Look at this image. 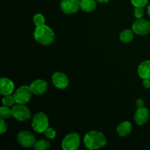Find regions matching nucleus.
I'll return each instance as SVG.
<instances>
[{
    "label": "nucleus",
    "instance_id": "nucleus-5",
    "mask_svg": "<svg viewBox=\"0 0 150 150\" xmlns=\"http://www.w3.org/2000/svg\"><path fill=\"white\" fill-rule=\"evenodd\" d=\"M80 145V136L78 133H73L67 135L63 139L62 147L64 150H76Z\"/></svg>",
    "mask_w": 150,
    "mask_h": 150
},
{
    "label": "nucleus",
    "instance_id": "nucleus-18",
    "mask_svg": "<svg viewBox=\"0 0 150 150\" xmlns=\"http://www.w3.org/2000/svg\"><path fill=\"white\" fill-rule=\"evenodd\" d=\"M33 147L35 150H47L49 149L50 143L47 140L41 139L35 142Z\"/></svg>",
    "mask_w": 150,
    "mask_h": 150
},
{
    "label": "nucleus",
    "instance_id": "nucleus-10",
    "mask_svg": "<svg viewBox=\"0 0 150 150\" xmlns=\"http://www.w3.org/2000/svg\"><path fill=\"white\" fill-rule=\"evenodd\" d=\"M52 82L54 86L60 89H65L68 86L69 81L64 73L57 72L52 76Z\"/></svg>",
    "mask_w": 150,
    "mask_h": 150
},
{
    "label": "nucleus",
    "instance_id": "nucleus-25",
    "mask_svg": "<svg viewBox=\"0 0 150 150\" xmlns=\"http://www.w3.org/2000/svg\"><path fill=\"white\" fill-rule=\"evenodd\" d=\"M7 130V124L4 122V119H1L0 120V133L3 134Z\"/></svg>",
    "mask_w": 150,
    "mask_h": 150
},
{
    "label": "nucleus",
    "instance_id": "nucleus-1",
    "mask_svg": "<svg viewBox=\"0 0 150 150\" xmlns=\"http://www.w3.org/2000/svg\"><path fill=\"white\" fill-rule=\"evenodd\" d=\"M83 143L87 149H98L106 144V138L100 132L92 130L85 135Z\"/></svg>",
    "mask_w": 150,
    "mask_h": 150
},
{
    "label": "nucleus",
    "instance_id": "nucleus-21",
    "mask_svg": "<svg viewBox=\"0 0 150 150\" xmlns=\"http://www.w3.org/2000/svg\"><path fill=\"white\" fill-rule=\"evenodd\" d=\"M33 21L35 26H42V25H45V18H44V16H42V14L38 13V14H36L35 16H34Z\"/></svg>",
    "mask_w": 150,
    "mask_h": 150
},
{
    "label": "nucleus",
    "instance_id": "nucleus-3",
    "mask_svg": "<svg viewBox=\"0 0 150 150\" xmlns=\"http://www.w3.org/2000/svg\"><path fill=\"white\" fill-rule=\"evenodd\" d=\"M48 118L43 112H39L35 114L32 122V127L35 132L38 133H44L48 127Z\"/></svg>",
    "mask_w": 150,
    "mask_h": 150
},
{
    "label": "nucleus",
    "instance_id": "nucleus-7",
    "mask_svg": "<svg viewBox=\"0 0 150 150\" xmlns=\"http://www.w3.org/2000/svg\"><path fill=\"white\" fill-rule=\"evenodd\" d=\"M132 30L139 35H147L150 32V22L144 19H138L132 26Z\"/></svg>",
    "mask_w": 150,
    "mask_h": 150
},
{
    "label": "nucleus",
    "instance_id": "nucleus-12",
    "mask_svg": "<svg viewBox=\"0 0 150 150\" xmlns=\"http://www.w3.org/2000/svg\"><path fill=\"white\" fill-rule=\"evenodd\" d=\"M31 90L32 93L35 95H42L45 93L48 89V83L45 81L38 79L31 83L30 86Z\"/></svg>",
    "mask_w": 150,
    "mask_h": 150
},
{
    "label": "nucleus",
    "instance_id": "nucleus-23",
    "mask_svg": "<svg viewBox=\"0 0 150 150\" xmlns=\"http://www.w3.org/2000/svg\"><path fill=\"white\" fill-rule=\"evenodd\" d=\"M132 4L136 7H142L146 5L148 3V0H130Z\"/></svg>",
    "mask_w": 150,
    "mask_h": 150
},
{
    "label": "nucleus",
    "instance_id": "nucleus-24",
    "mask_svg": "<svg viewBox=\"0 0 150 150\" xmlns=\"http://www.w3.org/2000/svg\"><path fill=\"white\" fill-rule=\"evenodd\" d=\"M134 16L137 19L142 18L144 16V10L142 7H136L134 10Z\"/></svg>",
    "mask_w": 150,
    "mask_h": 150
},
{
    "label": "nucleus",
    "instance_id": "nucleus-15",
    "mask_svg": "<svg viewBox=\"0 0 150 150\" xmlns=\"http://www.w3.org/2000/svg\"><path fill=\"white\" fill-rule=\"evenodd\" d=\"M132 130V125L129 122L125 121L122 122L121 124L119 125L117 127V132L120 136H125L130 134Z\"/></svg>",
    "mask_w": 150,
    "mask_h": 150
},
{
    "label": "nucleus",
    "instance_id": "nucleus-4",
    "mask_svg": "<svg viewBox=\"0 0 150 150\" xmlns=\"http://www.w3.org/2000/svg\"><path fill=\"white\" fill-rule=\"evenodd\" d=\"M12 116L20 122H26L31 117V111L24 104L14 105L12 108Z\"/></svg>",
    "mask_w": 150,
    "mask_h": 150
},
{
    "label": "nucleus",
    "instance_id": "nucleus-8",
    "mask_svg": "<svg viewBox=\"0 0 150 150\" xmlns=\"http://www.w3.org/2000/svg\"><path fill=\"white\" fill-rule=\"evenodd\" d=\"M17 141L21 146L26 148L33 146L36 142L35 136L30 132L26 131V130L20 132L18 134Z\"/></svg>",
    "mask_w": 150,
    "mask_h": 150
},
{
    "label": "nucleus",
    "instance_id": "nucleus-28",
    "mask_svg": "<svg viewBox=\"0 0 150 150\" xmlns=\"http://www.w3.org/2000/svg\"><path fill=\"white\" fill-rule=\"evenodd\" d=\"M110 0H96V1H98V2H100V3H107Z\"/></svg>",
    "mask_w": 150,
    "mask_h": 150
},
{
    "label": "nucleus",
    "instance_id": "nucleus-26",
    "mask_svg": "<svg viewBox=\"0 0 150 150\" xmlns=\"http://www.w3.org/2000/svg\"><path fill=\"white\" fill-rule=\"evenodd\" d=\"M143 84L144 86L146 89L150 88V78H147V79H144L143 81Z\"/></svg>",
    "mask_w": 150,
    "mask_h": 150
},
{
    "label": "nucleus",
    "instance_id": "nucleus-17",
    "mask_svg": "<svg viewBox=\"0 0 150 150\" xmlns=\"http://www.w3.org/2000/svg\"><path fill=\"white\" fill-rule=\"evenodd\" d=\"M133 31L130 29H125L122 31L120 35V39L123 43H127L130 42L133 38Z\"/></svg>",
    "mask_w": 150,
    "mask_h": 150
},
{
    "label": "nucleus",
    "instance_id": "nucleus-19",
    "mask_svg": "<svg viewBox=\"0 0 150 150\" xmlns=\"http://www.w3.org/2000/svg\"><path fill=\"white\" fill-rule=\"evenodd\" d=\"M15 103H16V101L14 98V95H4V98H2V104L3 105H5V106H12L14 105Z\"/></svg>",
    "mask_w": 150,
    "mask_h": 150
},
{
    "label": "nucleus",
    "instance_id": "nucleus-11",
    "mask_svg": "<svg viewBox=\"0 0 150 150\" xmlns=\"http://www.w3.org/2000/svg\"><path fill=\"white\" fill-rule=\"evenodd\" d=\"M135 121L139 125H143L148 122L149 119V111L144 107L138 108L135 113Z\"/></svg>",
    "mask_w": 150,
    "mask_h": 150
},
{
    "label": "nucleus",
    "instance_id": "nucleus-30",
    "mask_svg": "<svg viewBox=\"0 0 150 150\" xmlns=\"http://www.w3.org/2000/svg\"><path fill=\"white\" fill-rule=\"evenodd\" d=\"M80 1H81V0H80Z\"/></svg>",
    "mask_w": 150,
    "mask_h": 150
},
{
    "label": "nucleus",
    "instance_id": "nucleus-16",
    "mask_svg": "<svg viewBox=\"0 0 150 150\" xmlns=\"http://www.w3.org/2000/svg\"><path fill=\"white\" fill-rule=\"evenodd\" d=\"M96 7V0H81V9L86 13H91L94 11Z\"/></svg>",
    "mask_w": 150,
    "mask_h": 150
},
{
    "label": "nucleus",
    "instance_id": "nucleus-29",
    "mask_svg": "<svg viewBox=\"0 0 150 150\" xmlns=\"http://www.w3.org/2000/svg\"><path fill=\"white\" fill-rule=\"evenodd\" d=\"M147 13H148V15H149V17H150V4H149V5L148 6V8H147Z\"/></svg>",
    "mask_w": 150,
    "mask_h": 150
},
{
    "label": "nucleus",
    "instance_id": "nucleus-20",
    "mask_svg": "<svg viewBox=\"0 0 150 150\" xmlns=\"http://www.w3.org/2000/svg\"><path fill=\"white\" fill-rule=\"evenodd\" d=\"M12 116V109L8 106L3 105L0 108V117L1 119H7Z\"/></svg>",
    "mask_w": 150,
    "mask_h": 150
},
{
    "label": "nucleus",
    "instance_id": "nucleus-6",
    "mask_svg": "<svg viewBox=\"0 0 150 150\" xmlns=\"http://www.w3.org/2000/svg\"><path fill=\"white\" fill-rule=\"evenodd\" d=\"M32 92L30 86H21L16 90L14 94V98L16 99V103L26 104L31 99Z\"/></svg>",
    "mask_w": 150,
    "mask_h": 150
},
{
    "label": "nucleus",
    "instance_id": "nucleus-22",
    "mask_svg": "<svg viewBox=\"0 0 150 150\" xmlns=\"http://www.w3.org/2000/svg\"><path fill=\"white\" fill-rule=\"evenodd\" d=\"M44 134H45V137L48 138V139H54V138L56 137L57 133H56V131L53 128H51V127H48V128L45 130V131L44 132Z\"/></svg>",
    "mask_w": 150,
    "mask_h": 150
},
{
    "label": "nucleus",
    "instance_id": "nucleus-2",
    "mask_svg": "<svg viewBox=\"0 0 150 150\" xmlns=\"http://www.w3.org/2000/svg\"><path fill=\"white\" fill-rule=\"evenodd\" d=\"M34 38L39 43L48 45L54 42V33L49 26L42 25L40 26H37L34 32Z\"/></svg>",
    "mask_w": 150,
    "mask_h": 150
},
{
    "label": "nucleus",
    "instance_id": "nucleus-27",
    "mask_svg": "<svg viewBox=\"0 0 150 150\" xmlns=\"http://www.w3.org/2000/svg\"><path fill=\"white\" fill-rule=\"evenodd\" d=\"M144 102L143 100L139 99L136 100V105H137L138 108H141V107H144Z\"/></svg>",
    "mask_w": 150,
    "mask_h": 150
},
{
    "label": "nucleus",
    "instance_id": "nucleus-13",
    "mask_svg": "<svg viewBox=\"0 0 150 150\" xmlns=\"http://www.w3.org/2000/svg\"><path fill=\"white\" fill-rule=\"evenodd\" d=\"M14 90V83L7 78H1L0 80V92L2 95H11Z\"/></svg>",
    "mask_w": 150,
    "mask_h": 150
},
{
    "label": "nucleus",
    "instance_id": "nucleus-14",
    "mask_svg": "<svg viewBox=\"0 0 150 150\" xmlns=\"http://www.w3.org/2000/svg\"><path fill=\"white\" fill-rule=\"evenodd\" d=\"M138 73L143 79L150 78V60H146L141 63L138 68Z\"/></svg>",
    "mask_w": 150,
    "mask_h": 150
},
{
    "label": "nucleus",
    "instance_id": "nucleus-9",
    "mask_svg": "<svg viewBox=\"0 0 150 150\" xmlns=\"http://www.w3.org/2000/svg\"><path fill=\"white\" fill-rule=\"evenodd\" d=\"M62 12L66 14H73L81 8L80 0H62L60 4Z\"/></svg>",
    "mask_w": 150,
    "mask_h": 150
}]
</instances>
